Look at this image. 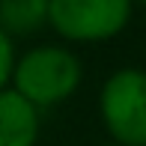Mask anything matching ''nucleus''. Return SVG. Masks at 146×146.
I'll return each mask as SVG.
<instances>
[{
    "mask_svg": "<svg viewBox=\"0 0 146 146\" xmlns=\"http://www.w3.org/2000/svg\"><path fill=\"white\" fill-rule=\"evenodd\" d=\"M15 42L12 36H6L0 30V90L9 87V78H12V66H15Z\"/></svg>",
    "mask_w": 146,
    "mask_h": 146,
    "instance_id": "obj_6",
    "label": "nucleus"
},
{
    "mask_svg": "<svg viewBox=\"0 0 146 146\" xmlns=\"http://www.w3.org/2000/svg\"><path fill=\"white\" fill-rule=\"evenodd\" d=\"M42 119L15 90H0V146H36Z\"/></svg>",
    "mask_w": 146,
    "mask_h": 146,
    "instance_id": "obj_4",
    "label": "nucleus"
},
{
    "mask_svg": "<svg viewBox=\"0 0 146 146\" xmlns=\"http://www.w3.org/2000/svg\"><path fill=\"white\" fill-rule=\"evenodd\" d=\"M108 146H119V143H108Z\"/></svg>",
    "mask_w": 146,
    "mask_h": 146,
    "instance_id": "obj_8",
    "label": "nucleus"
},
{
    "mask_svg": "<svg viewBox=\"0 0 146 146\" xmlns=\"http://www.w3.org/2000/svg\"><path fill=\"white\" fill-rule=\"evenodd\" d=\"M84 81V66L78 54L66 45H36L15 57L9 90H15L36 110L57 108L75 96Z\"/></svg>",
    "mask_w": 146,
    "mask_h": 146,
    "instance_id": "obj_1",
    "label": "nucleus"
},
{
    "mask_svg": "<svg viewBox=\"0 0 146 146\" xmlns=\"http://www.w3.org/2000/svg\"><path fill=\"white\" fill-rule=\"evenodd\" d=\"M131 0H51L48 24L66 42H108L131 21Z\"/></svg>",
    "mask_w": 146,
    "mask_h": 146,
    "instance_id": "obj_3",
    "label": "nucleus"
},
{
    "mask_svg": "<svg viewBox=\"0 0 146 146\" xmlns=\"http://www.w3.org/2000/svg\"><path fill=\"white\" fill-rule=\"evenodd\" d=\"M98 116L119 146H146V69H116L98 92Z\"/></svg>",
    "mask_w": 146,
    "mask_h": 146,
    "instance_id": "obj_2",
    "label": "nucleus"
},
{
    "mask_svg": "<svg viewBox=\"0 0 146 146\" xmlns=\"http://www.w3.org/2000/svg\"><path fill=\"white\" fill-rule=\"evenodd\" d=\"M131 6H143L146 9V0H131Z\"/></svg>",
    "mask_w": 146,
    "mask_h": 146,
    "instance_id": "obj_7",
    "label": "nucleus"
},
{
    "mask_svg": "<svg viewBox=\"0 0 146 146\" xmlns=\"http://www.w3.org/2000/svg\"><path fill=\"white\" fill-rule=\"evenodd\" d=\"M51 0H0V30L6 36H30L48 24Z\"/></svg>",
    "mask_w": 146,
    "mask_h": 146,
    "instance_id": "obj_5",
    "label": "nucleus"
}]
</instances>
